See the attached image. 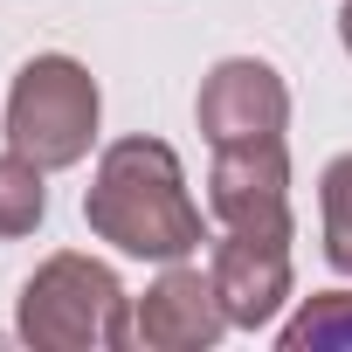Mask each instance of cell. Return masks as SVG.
Segmentation results:
<instances>
[{
	"label": "cell",
	"mask_w": 352,
	"mask_h": 352,
	"mask_svg": "<svg viewBox=\"0 0 352 352\" xmlns=\"http://www.w3.org/2000/svg\"><path fill=\"white\" fill-rule=\"evenodd\" d=\"M201 138L208 145H249V138H283L290 124V83L263 63V56H228L201 76L194 97Z\"/></svg>",
	"instance_id": "277c9868"
},
{
	"label": "cell",
	"mask_w": 352,
	"mask_h": 352,
	"mask_svg": "<svg viewBox=\"0 0 352 352\" xmlns=\"http://www.w3.org/2000/svg\"><path fill=\"white\" fill-rule=\"evenodd\" d=\"M290 235L297 228H228L214 249V290L228 324L263 331L290 304Z\"/></svg>",
	"instance_id": "8992f818"
},
{
	"label": "cell",
	"mask_w": 352,
	"mask_h": 352,
	"mask_svg": "<svg viewBox=\"0 0 352 352\" xmlns=\"http://www.w3.org/2000/svg\"><path fill=\"white\" fill-rule=\"evenodd\" d=\"M338 42H345V56H352V0L338 8Z\"/></svg>",
	"instance_id": "8fae6325"
},
{
	"label": "cell",
	"mask_w": 352,
	"mask_h": 352,
	"mask_svg": "<svg viewBox=\"0 0 352 352\" xmlns=\"http://www.w3.org/2000/svg\"><path fill=\"white\" fill-rule=\"evenodd\" d=\"M283 352H352V290H318L297 304L290 324H276Z\"/></svg>",
	"instance_id": "ba28073f"
},
{
	"label": "cell",
	"mask_w": 352,
	"mask_h": 352,
	"mask_svg": "<svg viewBox=\"0 0 352 352\" xmlns=\"http://www.w3.org/2000/svg\"><path fill=\"white\" fill-rule=\"evenodd\" d=\"M318 221H324V263L352 276V152H338L318 180Z\"/></svg>",
	"instance_id": "30bf717a"
},
{
	"label": "cell",
	"mask_w": 352,
	"mask_h": 352,
	"mask_svg": "<svg viewBox=\"0 0 352 352\" xmlns=\"http://www.w3.org/2000/svg\"><path fill=\"white\" fill-rule=\"evenodd\" d=\"M131 331H138V345H152V352H208V345L228 331L214 270L166 263V276L131 304Z\"/></svg>",
	"instance_id": "52a82bcc"
},
{
	"label": "cell",
	"mask_w": 352,
	"mask_h": 352,
	"mask_svg": "<svg viewBox=\"0 0 352 352\" xmlns=\"http://www.w3.org/2000/svg\"><path fill=\"white\" fill-rule=\"evenodd\" d=\"M49 214V187H42V166L28 152H0V242H14V235H35Z\"/></svg>",
	"instance_id": "9c48e42d"
},
{
	"label": "cell",
	"mask_w": 352,
	"mask_h": 352,
	"mask_svg": "<svg viewBox=\"0 0 352 352\" xmlns=\"http://www.w3.org/2000/svg\"><path fill=\"white\" fill-rule=\"evenodd\" d=\"M83 221L97 242H111L118 256H138V263H187L208 242L201 208L187 194V173H180V152L145 131L104 145L90 194H83Z\"/></svg>",
	"instance_id": "6da1fadb"
},
{
	"label": "cell",
	"mask_w": 352,
	"mask_h": 352,
	"mask_svg": "<svg viewBox=\"0 0 352 352\" xmlns=\"http://www.w3.org/2000/svg\"><path fill=\"white\" fill-rule=\"evenodd\" d=\"M97 111H104L97 76L76 56H35V63H21V76L8 90V145L28 152L42 173L83 166L97 145Z\"/></svg>",
	"instance_id": "3957f363"
},
{
	"label": "cell",
	"mask_w": 352,
	"mask_h": 352,
	"mask_svg": "<svg viewBox=\"0 0 352 352\" xmlns=\"http://www.w3.org/2000/svg\"><path fill=\"white\" fill-rule=\"evenodd\" d=\"M208 208H214L221 228H297L290 221V152H283V138L214 145Z\"/></svg>",
	"instance_id": "5b68a950"
},
{
	"label": "cell",
	"mask_w": 352,
	"mask_h": 352,
	"mask_svg": "<svg viewBox=\"0 0 352 352\" xmlns=\"http://www.w3.org/2000/svg\"><path fill=\"white\" fill-rule=\"evenodd\" d=\"M21 338L42 352H124L138 345L131 331V297L118 283L111 263L97 256H49L28 283H21V311H14Z\"/></svg>",
	"instance_id": "7a4b0ae2"
}]
</instances>
